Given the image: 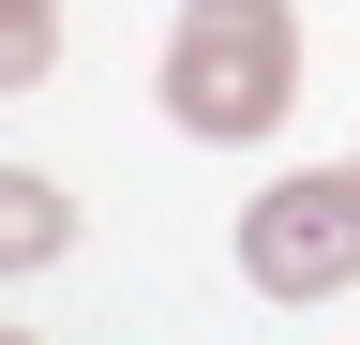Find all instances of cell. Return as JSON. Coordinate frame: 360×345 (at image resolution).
Returning <instances> with one entry per match:
<instances>
[{"label": "cell", "instance_id": "cell-2", "mask_svg": "<svg viewBox=\"0 0 360 345\" xmlns=\"http://www.w3.org/2000/svg\"><path fill=\"white\" fill-rule=\"evenodd\" d=\"M240 285L255 300H330V285H360V150L345 165H300V181H270L240 210Z\"/></svg>", "mask_w": 360, "mask_h": 345}, {"label": "cell", "instance_id": "cell-3", "mask_svg": "<svg viewBox=\"0 0 360 345\" xmlns=\"http://www.w3.org/2000/svg\"><path fill=\"white\" fill-rule=\"evenodd\" d=\"M60 240H75V210H60V181H30V165H15V181H0V271H45Z\"/></svg>", "mask_w": 360, "mask_h": 345}, {"label": "cell", "instance_id": "cell-5", "mask_svg": "<svg viewBox=\"0 0 360 345\" xmlns=\"http://www.w3.org/2000/svg\"><path fill=\"white\" fill-rule=\"evenodd\" d=\"M15 345H30V330H15Z\"/></svg>", "mask_w": 360, "mask_h": 345}, {"label": "cell", "instance_id": "cell-4", "mask_svg": "<svg viewBox=\"0 0 360 345\" xmlns=\"http://www.w3.org/2000/svg\"><path fill=\"white\" fill-rule=\"evenodd\" d=\"M45 60H60V0H15V91H30Z\"/></svg>", "mask_w": 360, "mask_h": 345}, {"label": "cell", "instance_id": "cell-1", "mask_svg": "<svg viewBox=\"0 0 360 345\" xmlns=\"http://www.w3.org/2000/svg\"><path fill=\"white\" fill-rule=\"evenodd\" d=\"M285 105H300V15L285 0H180V30H165V120L180 136L240 150V136H285Z\"/></svg>", "mask_w": 360, "mask_h": 345}]
</instances>
